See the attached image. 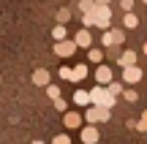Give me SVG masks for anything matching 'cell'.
Listing matches in <instances>:
<instances>
[{"label": "cell", "instance_id": "26", "mask_svg": "<svg viewBox=\"0 0 147 144\" xmlns=\"http://www.w3.org/2000/svg\"><path fill=\"white\" fill-rule=\"evenodd\" d=\"M142 49H144V54H147V44H144V46H142Z\"/></svg>", "mask_w": 147, "mask_h": 144}, {"label": "cell", "instance_id": "25", "mask_svg": "<svg viewBox=\"0 0 147 144\" xmlns=\"http://www.w3.org/2000/svg\"><path fill=\"white\" fill-rule=\"evenodd\" d=\"M95 5H109V0H95Z\"/></svg>", "mask_w": 147, "mask_h": 144}, {"label": "cell", "instance_id": "18", "mask_svg": "<svg viewBox=\"0 0 147 144\" xmlns=\"http://www.w3.org/2000/svg\"><path fill=\"white\" fill-rule=\"evenodd\" d=\"M68 19H71V11H65V8H63V11L57 14V22H60V25H65Z\"/></svg>", "mask_w": 147, "mask_h": 144}, {"label": "cell", "instance_id": "9", "mask_svg": "<svg viewBox=\"0 0 147 144\" xmlns=\"http://www.w3.org/2000/svg\"><path fill=\"white\" fill-rule=\"evenodd\" d=\"M117 63H120V68H131V65H136V52H131V49L123 52V57L117 60Z\"/></svg>", "mask_w": 147, "mask_h": 144}, {"label": "cell", "instance_id": "7", "mask_svg": "<svg viewBox=\"0 0 147 144\" xmlns=\"http://www.w3.org/2000/svg\"><path fill=\"white\" fill-rule=\"evenodd\" d=\"M123 79H125V82H131V84H134V82H139V79H142V68H139V65L123 68Z\"/></svg>", "mask_w": 147, "mask_h": 144}, {"label": "cell", "instance_id": "13", "mask_svg": "<svg viewBox=\"0 0 147 144\" xmlns=\"http://www.w3.org/2000/svg\"><path fill=\"white\" fill-rule=\"evenodd\" d=\"M87 60H90V63H98V65H101V60H104V52L90 46V49H87Z\"/></svg>", "mask_w": 147, "mask_h": 144}, {"label": "cell", "instance_id": "19", "mask_svg": "<svg viewBox=\"0 0 147 144\" xmlns=\"http://www.w3.org/2000/svg\"><path fill=\"white\" fill-rule=\"evenodd\" d=\"M123 95H125V101H131V103H134V101H136V98H139V95H136V92H134V90H123Z\"/></svg>", "mask_w": 147, "mask_h": 144}, {"label": "cell", "instance_id": "28", "mask_svg": "<svg viewBox=\"0 0 147 144\" xmlns=\"http://www.w3.org/2000/svg\"><path fill=\"white\" fill-rule=\"evenodd\" d=\"M142 3H147V0H142Z\"/></svg>", "mask_w": 147, "mask_h": 144}, {"label": "cell", "instance_id": "20", "mask_svg": "<svg viewBox=\"0 0 147 144\" xmlns=\"http://www.w3.org/2000/svg\"><path fill=\"white\" fill-rule=\"evenodd\" d=\"M136 128H139V131H147V112L142 114V120H139V123H136Z\"/></svg>", "mask_w": 147, "mask_h": 144}, {"label": "cell", "instance_id": "6", "mask_svg": "<svg viewBox=\"0 0 147 144\" xmlns=\"http://www.w3.org/2000/svg\"><path fill=\"white\" fill-rule=\"evenodd\" d=\"M76 52V46H74V41H60L55 44V54H60V57H68V54Z\"/></svg>", "mask_w": 147, "mask_h": 144}, {"label": "cell", "instance_id": "8", "mask_svg": "<svg viewBox=\"0 0 147 144\" xmlns=\"http://www.w3.org/2000/svg\"><path fill=\"white\" fill-rule=\"evenodd\" d=\"M63 123H65V128H79V125H82V114L79 112H65Z\"/></svg>", "mask_w": 147, "mask_h": 144}, {"label": "cell", "instance_id": "2", "mask_svg": "<svg viewBox=\"0 0 147 144\" xmlns=\"http://www.w3.org/2000/svg\"><path fill=\"white\" fill-rule=\"evenodd\" d=\"M123 41H125V33L123 30H106L104 38H101L104 46H117V44H123Z\"/></svg>", "mask_w": 147, "mask_h": 144}, {"label": "cell", "instance_id": "1", "mask_svg": "<svg viewBox=\"0 0 147 144\" xmlns=\"http://www.w3.org/2000/svg\"><path fill=\"white\" fill-rule=\"evenodd\" d=\"M87 95H90V103H95V106H101V109H112L115 106V98H112L104 87H93Z\"/></svg>", "mask_w": 147, "mask_h": 144}, {"label": "cell", "instance_id": "14", "mask_svg": "<svg viewBox=\"0 0 147 144\" xmlns=\"http://www.w3.org/2000/svg\"><path fill=\"white\" fill-rule=\"evenodd\" d=\"M123 25H125L128 30H131V27H136V25H139V19H136L134 14H125V16H123Z\"/></svg>", "mask_w": 147, "mask_h": 144}, {"label": "cell", "instance_id": "12", "mask_svg": "<svg viewBox=\"0 0 147 144\" xmlns=\"http://www.w3.org/2000/svg\"><path fill=\"white\" fill-rule=\"evenodd\" d=\"M33 82H36V84H41V87H47L49 84V74H47V71H36V74H33Z\"/></svg>", "mask_w": 147, "mask_h": 144}, {"label": "cell", "instance_id": "21", "mask_svg": "<svg viewBox=\"0 0 147 144\" xmlns=\"http://www.w3.org/2000/svg\"><path fill=\"white\" fill-rule=\"evenodd\" d=\"M52 144H71V139H68V136H55Z\"/></svg>", "mask_w": 147, "mask_h": 144}, {"label": "cell", "instance_id": "4", "mask_svg": "<svg viewBox=\"0 0 147 144\" xmlns=\"http://www.w3.org/2000/svg\"><path fill=\"white\" fill-rule=\"evenodd\" d=\"M74 46H82V49L93 46V35H90V30H79L76 38H74Z\"/></svg>", "mask_w": 147, "mask_h": 144}, {"label": "cell", "instance_id": "22", "mask_svg": "<svg viewBox=\"0 0 147 144\" xmlns=\"http://www.w3.org/2000/svg\"><path fill=\"white\" fill-rule=\"evenodd\" d=\"M60 76H63V79H71V68H68V65H63V68H60Z\"/></svg>", "mask_w": 147, "mask_h": 144}, {"label": "cell", "instance_id": "27", "mask_svg": "<svg viewBox=\"0 0 147 144\" xmlns=\"http://www.w3.org/2000/svg\"><path fill=\"white\" fill-rule=\"evenodd\" d=\"M33 144H44V141H33Z\"/></svg>", "mask_w": 147, "mask_h": 144}, {"label": "cell", "instance_id": "15", "mask_svg": "<svg viewBox=\"0 0 147 144\" xmlns=\"http://www.w3.org/2000/svg\"><path fill=\"white\" fill-rule=\"evenodd\" d=\"M52 35H55V41H57V44H60V41H65V27H63V25H57V27L52 30Z\"/></svg>", "mask_w": 147, "mask_h": 144}, {"label": "cell", "instance_id": "10", "mask_svg": "<svg viewBox=\"0 0 147 144\" xmlns=\"http://www.w3.org/2000/svg\"><path fill=\"white\" fill-rule=\"evenodd\" d=\"M84 76H87V65L76 63V68H71V82H82Z\"/></svg>", "mask_w": 147, "mask_h": 144}, {"label": "cell", "instance_id": "3", "mask_svg": "<svg viewBox=\"0 0 147 144\" xmlns=\"http://www.w3.org/2000/svg\"><path fill=\"white\" fill-rule=\"evenodd\" d=\"M79 136H82V144H95L98 141V128L95 125H84Z\"/></svg>", "mask_w": 147, "mask_h": 144}, {"label": "cell", "instance_id": "23", "mask_svg": "<svg viewBox=\"0 0 147 144\" xmlns=\"http://www.w3.org/2000/svg\"><path fill=\"white\" fill-rule=\"evenodd\" d=\"M55 109H57V112H65V101H60V98H57V101H55Z\"/></svg>", "mask_w": 147, "mask_h": 144}, {"label": "cell", "instance_id": "11", "mask_svg": "<svg viewBox=\"0 0 147 144\" xmlns=\"http://www.w3.org/2000/svg\"><path fill=\"white\" fill-rule=\"evenodd\" d=\"M74 103H76V106H87V103H90V95L84 90H76V92H74Z\"/></svg>", "mask_w": 147, "mask_h": 144}, {"label": "cell", "instance_id": "5", "mask_svg": "<svg viewBox=\"0 0 147 144\" xmlns=\"http://www.w3.org/2000/svg\"><path fill=\"white\" fill-rule=\"evenodd\" d=\"M95 82H98V87L112 82V68L109 65H98V68H95Z\"/></svg>", "mask_w": 147, "mask_h": 144}, {"label": "cell", "instance_id": "17", "mask_svg": "<svg viewBox=\"0 0 147 144\" xmlns=\"http://www.w3.org/2000/svg\"><path fill=\"white\" fill-rule=\"evenodd\" d=\"M47 95L52 98V101H57V98H60V87H55V84H47Z\"/></svg>", "mask_w": 147, "mask_h": 144}, {"label": "cell", "instance_id": "24", "mask_svg": "<svg viewBox=\"0 0 147 144\" xmlns=\"http://www.w3.org/2000/svg\"><path fill=\"white\" fill-rule=\"evenodd\" d=\"M120 3H123V8H125V11H131V5H134V0H120Z\"/></svg>", "mask_w": 147, "mask_h": 144}, {"label": "cell", "instance_id": "16", "mask_svg": "<svg viewBox=\"0 0 147 144\" xmlns=\"http://www.w3.org/2000/svg\"><path fill=\"white\" fill-rule=\"evenodd\" d=\"M84 120H87V123H98V109L90 106V109H87V114H84Z\"/></svg>", "mask_w": 147, "mask_h": 144}]
</instances>
